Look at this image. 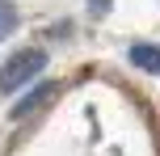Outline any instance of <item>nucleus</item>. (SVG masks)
Wrapping results in <instances>:
<instances>
[{"instance_id":"3","label":"nucleus","mask_w":160,"mask_h":156,"mask_svg":"<svg viewBox=\"0 0 160 156\" xmlns=\"http://www.w3.org/2000/svg\"><path fill=\"white\" fill-rule=\"evenodd\" d=\"M47 97H51V89H38V93H30V97H25L21 106L13 110V118H25V114H30V110H38V106H42V101H47Z\"/></svg>"},{"instance_id":"4","label":"nucleus","mask_w":160,"mask_h":156,"mask_svg":"<svg viewBox=\"0 0 160 156\" xmlns=\"http://www.w3.org/2000/svg\"><path fill=\"white\" fill-rule=\"evenodd\" d=\"M13 30H17V13H13V4L0 0V38H8Z\"/></svg>"},{"instance_id":"2","label":"nucleus","mask_w":160,"mask_h":156,"mask_svg":"<svg viewBox=\"0 0 160 156\" xmlns=\"http://www.w3.org/2000/svg\"><path fill=\"white\" fill-rule=\"evenodd\" d=\"M131 63L143 68V72H152V76H160V47H152V42H135V47H131Z\"/></svg>"},{"instance_id":"1","label":"nucleus","mask_w":160,"mask_h":156,"mask_svg":"<svg viewBox=\"0 0 160 156\" xmlns=\"http://www.w3.org/2000/svg\"><path fill=\"white\" fill-rule=\"evenodd\" d=\"M42 68H47V51H21V55H13L4 68H0V93L25 89L30 80L42 76Z\"/></svg>"},{"instance_id":"5","label":"nucleus","mask_w":160,"mask_h":156,"mask_svg":"<svg viewBox=\"0 0 160 156\" xmlns=\"http://www.w3.org/2000/svg\"><path fill=\"white\" fill-rule=\"evenodd\" d=\"M93 4V13H110V0H88Z\"/></svg>"}]
</instances>
